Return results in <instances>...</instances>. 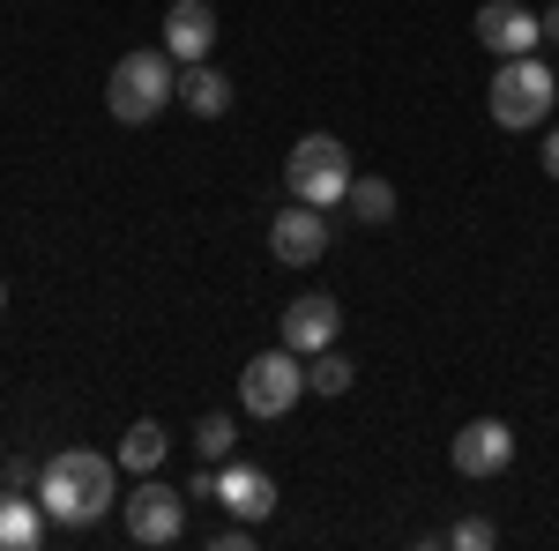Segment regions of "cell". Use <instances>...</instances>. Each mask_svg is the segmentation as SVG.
Returning <instances> with one entry per match:
<instances>
[{"mask_svg":"<svg viewBox=\"0 0 559 551\" xmlns=\"http://www.w3.org/2000/svg\"><path fill=\"white\" fill-rule=\"evenodd\" d=\"M216 500L231 507V522H269L276 514V477L254 463H216Z\"/></svg>","mask_w":559,"mask_h":551,"instance_id":"cell-11","label":"cell"},{"mask_svg":"<svg viewBox=\"0 0 559 551\" xmlns=\"http://www.w3.org/2000/svg\"><path fill=\"white\" fill-rule=\"evenodd\" d=\"M336 328H344V306L329 291H306L284 306V321H276V336H284V350H299V358H313V350H329L336 343Z\"/></svg>","mask_w":559,"mask_h":551,"instance_id":"cell-10","label":"cell"},{"mask_svg":"<svg viewBox=\"0 0 559 551\" xmlns=\"http://www.w3.org/2000/svg\"><path fill=\"white\" fill-rule=\"evenodd\" d=\"M231 97H239V89H231L224 68H210V60H187V68H179V105H187L194 120H224Z\"/></svg>","mask_w":559,"mask_h":551,"instance_id":"cell-13","label":"cell"},{"mask_svg":"<svg viewBox=\"0 0 559 551\" xmlns=\"http://www.w3.org/2000/svg\"><path fill=\"white\" fill-rule=\"evenodd\" d=\"M477 45H485L492 60H515V52H537V45H545V23H537L522 0H485V8H477Z\"/></svg>","mask_w":559,"mask_h":551,"instance_id":"cell-9","label":"cell"},{"mask_svg":"<svg viewBox=\"0 0 559 551\" xmlns=\"http://www.w3.org/2000/svg\"><path fill=\"white\" fill-rule=\"evenodd\" d=\"M485 105H492V120H500L508 134H537L545 120H552V105H559V75L537 60V52H515V60H500Z\"/></svg>","mask_w":559,"mask_h":551,"instance_id":"cell-3","label":"cell"},{"mask_svg":"<svg viewBox=\"0 0 559 551\" xmlns=\"http://www.w3.org/2000/svg\"><path fill=\"white\" fill-rule=\"evenodd\" d=\"M329 209H313V202H292V209L269 216V254L284 261V268H313V261L329 254Z\"/></svg>","mask_w":559,"mask_h":551,"instance_id":"cell-7","label":"cell"},{"mask_svg":"<svg viewBox=\"0 0 559 551\" xmlns=\"http://www.w3.org/2000/svg\"><path fill=\"white\" fill-rule=\"evenodd\" d=\"M537 23H545V45H559V0L545 8V15H537Z\"/></svg>","mask_w":559,"mask_h":551,"instance_id":"cell-22","label":"cell"},{"mask_svg":"<svg viewBox=\"0 0 559 551\" xmlns=\"http://www.w3.org/2000/svg\"><path fill=\"white\" fill-rule=\"evenodd\" d=\"M350 149L336 134H299L292 142V157H284V187H292V202H313V209H336L350 202Z\"/></svg>","mask_w":559,"mask_h":551,"instance_id":"cell-4","label":"cell"},{"mask_svg":"<svg viewBox=\"0 0 559 551\" xmlns=\"http://www.w3.org/2000/svg\"><path fill=\"white\" fill-rule=\"evenodd\" d=\"M0 477H8V484H15V492H38V477H45V463H31V455H15V463L0 469Z\"/></svg>","mask_w":559,"mask_h":551,"instance_id":"cell-20","label":"cell"},{"mask_svg":"<svg viewBox=\"0 0 559 551\" xmlns=\"http://www.w3.org/2000/svg\"><path fill=\"white\" fill-rule=\"evenodd\" d=\"M210 45H216V8L210 0H173L165 8V52L187 68V60H210Z\"/></svg>","mask_w":559,"mask_h":551,"instance_id":"cell-12","label":"cell"},{"mask_svg":"<svg viewBox=\"0 0 559 551\" xmlns=\"http://www.w3.org/2000/svg\"><path fill=\"white\" fill-rule=\"evenodd\" d=\"M38 507L52 529H90L120 507V463L112 455H90V447H60L45 455V477H38Z\"/></svg>","mask_w":559,"mask_h":551,"instance_id":"cell-1","label":"cell"},{"mask_svg":"<svg viewBox=\"0 0 559 551\" xmlns=\"http://www.w3.org/2000/svg\"><path fill=\"white\" fill-rule=\"evenodd\" d=\"M448 463H455V477H500V469L515 463V424L508 418H471L448 440Z\"/></svg>","mask_w":559,"mask_h":551,"instance_id":"cell-8","label":"cell"},{"mask_svg":"<svg viewBox=\"0 0 559 551\" xmlns=\"http://www.w3.org/2000/svg\"><path fill=\"white\" fill-rule=\"evenodd\" d=\"M0 306H8V276H0Z\"/></svg>","mask_w":559,"mask_h":551,"instance_id":"cell-23","label":"cell"},{"mask_svg":"<svg viewBox=\"0 0 559 551\" xmlns=\"http://www.w3.org/2000/svg\"><path fill=\"white\" fill-rule=\"evenodd\" d=\"M231 447H239V418H224V410L194 418V455L202 463H231Z\"/></svg>","mask_w":559,"mask_h":551,"instance_id":"cell-17","label":"cell"},{"mask_svg":"<svg viewBox=\"0 0 559 551\" xmlns=\"http://www.w3.org/2000/svg\"><path fill=\"white\" fill-rule=\"evenodd\" d=\"M0 469H8V455H0Z\"/></svg>","mask_w":559,"mask_h":551,"instance_id":"cell-24","label":"cell"},{"mask_svg":"<svg viewBox=\"0 0 559 551\" xmlns=\"http://www.w3.org/2000/svg\"><path fill=\"white\" fill-rule=\"evenodd\" d=\"M537 165L559 179V128H545V142H537Z\"/></svg>","mask_w":559,"mask_h":551,"instance_id":"cell-21","label":"cell"},{"mask_svg":"<svg viewBox=\"0 0 559 551\" xmlns=\"http://www.w3.org/2000/svg\"><path fill=\"white\" fill-rule=\"evenodd\" d=\"M306 395V366H299V350H254L247 366H239V410L247 418H284L292 403Z\"/></svg>","mask_w":559,"mask_h":551,"instance_id":"cell-5","label":"cell"},{"mask_svg":"<svg viewBox=\"0 0 559 551\" xmlns=\"http://www.w3.org/2000/svg\"><path fill=\"white\" fill-rule=\"evenodd\" d=\"M173 97H179V68H173L165 45H134V52L112 60V75H105V112L120 128H150Z\"/></svg>","mask_w":559,"mask_h":551,"instance_id":"cell-2","label":"cell"},{"mask_svg":"<svg viewBox=\"0 0 559 551\" xmlns=\"http://www.w3.org/2000/svg\"><path fill=\"white\" fill-rule=\"evenodd\" d=\"M350 381H358V366H350V358L336 350V343L306 358V395H321V403H336V395H350Z\"/></svg>","mask_w":559,"mask_h":551,"instance_id":"cell-16","label":"cell"},{"mask_svg":"<svg viewBox=\"0 0 559 551\" xmlns=\"http://www.w3.org/2000/svg\"><path fill=\"white\" fill-rule=\"evenodd\" d=\"M165 447H173V440H165V424H157V418H134L128 432H120V455H112V463L134 469V477H157Z\"/></svg>","mask_w":559,"mask_h":551,"instance_id":"cell-15","label":"cell"},{"mask_svg":"<svg viewBox=\"0 0 559 551\" xmlns=\"http://www.w3.org/2000/svg\"><path fill=\"white\" fill-rule=\"evenodd\" d=\"M350 216H358V224H388V216H395V187H388L381 171H373V179H350Z\"/></svg>","mask_w":559,"mask_h":551,"instance_id":"cell-18","label":"cell"},{"mask_svg":"<svg viewBox=\"0 0 559 551\" xmlns=\"http://www.w3.org/2000/svg\"><path fill=\"white\" fill-rule=\"evenodd\" d=\"M38 537H45V507H38V492L23 500L15 484L0 492V551H38Z\"/></svg>","mask_w":559,"mask_h":551,"instance_id":"cell-14","label":"cell"},{"mask_svg":"<svg viewBox=\"0 0 559 551\" xmlns=\"http://www.w3.org/2000/svg\"><path fill=\"white\" fill-rule=\"evenodd\" d=\"M120 522L134 544H179L187 537V492H173L165 477H142L134 492H120Z\"/></svg>","mask_w":559,"mask_h":551,"instance_id":"cell-6","label":"cell"},{"mask_svg":"<svg viewBox=\"0 0 559 551\" xmlns=\"http://www.w3.org/2000/svg\"><path fill=\"white\" fill-rule=\"evenodd\" d=\"M448 544H455V551H492V544H500V529H492L485 514H471V522H455V529H448Z\"/></svg>","mask_w":559,"mask_h":551,"instance_id":"cell-19","label":"cell"}]
</instances>
